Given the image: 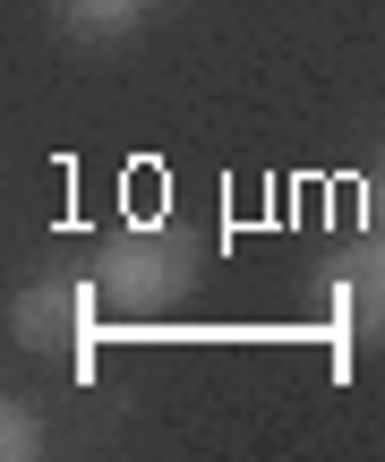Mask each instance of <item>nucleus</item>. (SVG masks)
<instances>
[{
	"label": "nucleus",
	"instance_id": "f257e3e1",
	"mask_svg": "<svg viewBox=\"0 0 385 462\" xmlns=\"http://www.w3.org/2000/svg\"><path fill=\"white\" fill-rule=\"evenodd\" d=\"M197 265H206V248H197L188 223H137V231H112V240H103L95 291H103V309H120V317H171L197 291Z\"/></svg>",
	"mask_w": 385,
	"mask_h": 462
},
{
	"label": "nucleus",
	"instance_id": "f03ea898",
	"mask_svg": "<svg viewBox=\"0 0 385 462\" xmlns=\"http://www.w3.org/2000/svg\"><path fill=\"white\" fill-rule=\"evenodd\" d=\"M95 309H103V291H95V274H43V282H26V291L9 300V334L26 351H86V334H95Z\"/></svg>",
	"mask_w": 385,
	"mask_h": 462
},
{
	"label": "nucleus",
	"instance_id": "7ed1b4c3",
	"mask_svg": "<svg viewBox=\"0 0 385 462\" xmlns=\"http://www.w3.org/2000/svg\"><path fill=\"white\" fill-rule=\"evenodd\" d=\"M335 291H343V317H352L360 343H385V231L352 240V257L335 265Z\"/></svg>",
	"mask_w": 385,
	"mask_h": 462
},
{
	"label": "nucleus",
	"instance_id": "20e7f679",
	"mask_svg": "<svg viewBox=\"0 0 385 462\" xmlns=\"http://www.w3.org/2000/svg\"><path fill=\"white\" fill-rule=\"evenodd\" d=\"M51 9H60V26H78V34H120V26H137L146 0H51Z\"/></svg>",
	"mask_w": 385,
	"mask_h": 462
},
{
	"label": "nucleus",
	"instance_id": "39448f33",
	"mask_svg": "<svg viewBox=\"0 0 385 462\" xmlns=\"http://www.w3.org/2000/svg\"><path fill=\"white\" fill-rule=\"evenodd\" d=\"M0 454H9V462L43 454V420H34V402H9V411H0Z\"/></svg>",
	"mask_w": 385,
	"mask_h": 462
},
{
	"label": "nucleus",
	"instance_id": "423d86ee",
	"mask_svg": "<svg viewBox=\"0 0 385 462\" xmlns=\"http://www.w3.org/2000/svg\"><path fill=\"white\" fill-rule=\"evenodd\" d=\"M369 215H377V231H385V163H377V180H369Z\"/></svg>",
	"mask_w": 385,
	"mask_h": 462
}]
</instances>
